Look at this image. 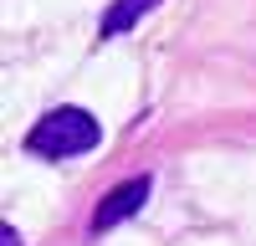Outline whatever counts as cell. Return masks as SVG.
<instances>
[{
  "label": "cell",
  "instance_id": "3",
  "mask_svg": "<svg viewBox=\"0 0 256 246\" xmlns=\"http://www.w3.org/2000/svg\"><path fill=\"white\" fill-rule=\"evenodd\" d=\"M154 6H164V0H113L108 16H102V36H123L128 26H138Z\"/></svg>",
  "mask_w": 256,
  "mask_h": 246
},
{
  "label": "cell",
  "instance_id": "4",
  "mask_svg": "<svg viewBox=\"0 0 256 246\" xmlns=\"http://www.w3.org/2000/svg\"><path fill=\"white\" fill-rule=\"evenodd\" d=\"M0 241H6V246H20V236L10 231V226H6V236H0Z\"/></svg>",
  "mask_w": 256,
  "mask_h": 246
},
{
  "label": "cell",
  "instance_id": "2",
  "mask_svg": "<svg viewBox=\"0 0 256 246\" xmlns=\"http://www.w3.org/2000/svg\"><path fill=\"white\" fill-rule=\"evenodd\" d=\"M144 200H148V174H134V180L113 184V190L102 195L98 216H92V236L113 231V226H118V220H128V216H138V205H144Z\"/></svg>",
  "mask_w": 256,
  "mask_h": 246
},
{
  "label": "cell",
  "instance_id": "1",
  "mask_svg": "<svg viewBox=\"0 0 256 246\" xmlns=\"http://www.w3.org/2000/svg\"><path fill=\"white\" fill-rule=\"evenodd\" d=\"M98 118L88 108H52L46 118L26 134V149L36 159H72V154H88L98 149Z\"/></svg>",
  "mask_w": 256,
  "mask_h": 246
}]
</instances>
